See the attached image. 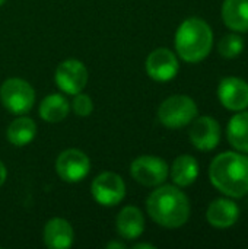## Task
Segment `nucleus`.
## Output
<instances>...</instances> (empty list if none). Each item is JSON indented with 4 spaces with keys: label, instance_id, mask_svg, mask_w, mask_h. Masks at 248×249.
<instances>
[{
    "label": "nucleus",
    "instance_id": "obj_1",
    "mask_svg": "<svg viewBox=\"0 0 248 249\" xmlns=\"http://www.w3.org/2000/svg\"><path fill=\"white\" fill-rule=\"evenodd\" d=\"M209 178L212 185L227 197H244L248 194V158L235 152L218 155L210 163Z\"/></svg>",
    "mask_w": 248,
    "mask_h": 249
},
{
    "label": "nucleus",
    "instance_id": "obj_2",
    "mask_svg": "<svg viewBox=\"0 0 248 249\" xmlns=\"http://www.w3.org/2000/svg\"><path fill=\"white\" fill-rule=\"evenodd\" d=\"M149 216L155 223L167 229L184 226L190 217V201L187 196L174 185L156 188L146 201Z\"/></svg>",
    "mask_w": 248,
    "mask_h": 249
},
{
    "label": "nucleus",
    "instance_id": "obj_3",
    "mask_svg": "<svg viewBox=\"0 0 248 249\" xmlns=\"http://www.w3.org/2000/svg\"><path fill=\"white\" fill-rule=\"evenodd\" d=\"M213 47V32L203 19L189 18L175 32V50L187 63H200Z\"/></svg>",
    "mask_w": 248,
    "mask_h": 249
},
{
    "label": "nucleus",
    "instance_id": "obj_4",
    "mask_svg": "<svg viewBox=\"0 0 248 249\" xmlns=\"http://www.w3.org/2000/svg\"><path fill=\"white\" fill-rule=\"evenodd\" d=\"M196 117H197V105L187 95H172L167 98L158 109L159 123L168 128L186 127Z\"/></svg>",
    "mask_w": 248,
    "mask_h": 249
},
{
    "label": "nucleus",
    "instance_id": "obj_5",
    "mask_svg": "<svg viewBox=\"0 0 248 249\" xmlns=\"http://www.w3.org/2000/svg\"><path fill=\"white\" fill-rule=\"evenodd\" d=\"M0 101L9 112L22 115L34 107L35 92L26 80L12 77L0 86Z\"/></svg>",
    "mask_w": 248,
    "mask_h": 249
},
{
    "label": "nucleus",
    "instance_id": "obj_6",
    "mask_svg": "<svg viewBox=\"0 0 248 249\" xmlns=\"http://www.w3.org/2000/svg\"><path fill=\"white\" fill-rule=\"evenodd\" d=\"M130 174L133 179L145 187L161 185L170 174L167 162L158 156H139L130 165Z\"/></svg>",
    "mask_w": 248,
    "mask_h": 249
},
{
    "label": "nucleus",
    "instance_id": "obj_7",
    "mask_svg": "<svg viewBox=\"0 0 248 249\" xmlns=\"http://www.w3.org/2000/svg\"><path fill=\"white\" fill-rule=\"evenodd\" d=\"M91 193L98 204L113 207L124 198L126 184L120 175L114 172H102L92 181Z\"/></svg>",
    "mask_w": 248,
    "mask_h": 249
},
{
    "label": "nucleus",
    "instance_id": "obj_8",
    "mask_svg": "<svg viewBox=\"0 0 248 249\" xmlns=\"http://www.w3.org/2000/svg\"><path fill=\"white\" fill-rule=\"evenodd\" d=\"M54 79L60 90L67 95H76L82 92L86 86L88 70L82 61L76 58H69L58 64Z\"/></svg>",
    "mask_w": 248,
    "mask_h": 249
},
{
    "label": "nucleus",
    "instance_id": "obj_9",
    "mask_svg": "<svg viewBox=\"0 0 248 249\" xmlns=\"http://www.w3.org/2000/svg\"><path fill=\"white\" fill-rule=\"evenodd\" d=\"M89 158L77 149H67L61 152L56 160L57 175L66 182L73 184L82 181L89 174Z\"/></svg>",
    "mask_w": 248,
    "mask_h": 249
},
{
    "label": "nucleus",
    "instance_id": "obj_10",
    "mask_svg": "<svg viewBox=\"0 0 248 249\" xmlns=\"http://www.w3.org/2000/svg\"><path fill=\"white\" fill-rule=\"evenodd\" d=\"M189 137L191 144L202 150L209 152L213 150L221 142V125L213 117H199L194 118L191 123Z\"/></svg>",
    "mask_w": 248,
    "mask_h": 249
},
{
    "label": "nucleus",
    "instance_id": "obj_11",
    "mask_svg": "<svg viewBox=\"0 0 248 249\" xmlns=\"http://www.w3.org/2000/svg\"><path fill=\"white\" fill-rule=\"evenodd\" d=\"M180 70L177 55L168 48H156L146 58V73L156 82L172 80Z\"/></svg>",
    "mask_w": 248,
    "mask_h": 249
},
{
    "label": "nucleus",
    "instance_id": "obj_12",
    "mask_svg": "<svg viewBox=\"0 0 248 249\" xmlns=\"http://www.w3.org/2000/svg\"><path fill=\"white\" fill-rule=\"evenodd\" d=\"M218 98L229 111H244L248 108V83L240 77H225L218 86Z\"/></svg>",
    "mask_w": 248,
    "mask_h": 249
},
{
    "label": "nucleus",
    "instance_id": "obj_13",
    "mask_svg": "<svg viewBox=\"0 0 248 249\" xmlns=\"http://www.w3.org/2000/svg\"><path fill=\"white\" fill-rule=\"evenodd\" d=\"M206 219L215 229L232 228L240 219V207L229 198H216L209 204Z\"/></svg>",
    "mask_w": 248,
    "mask_h": 249
},
{
    "label": "nucleus",
    "instance_id": "obj_14",
    "mask_svg": "<svg viewBox=\"0 0 248 249\" xmlns=\"http://www.w3.org/2000/svg\"><path fill=\"white\" fill-rule=\"evenodd\" d=\"M73 228L72 225L60 217H54L47 222L44 228V244L48 248L66 249L73 244Z\"/></svg>",
    "mask_w": 248,
    "mask_h": 249
},
{
    "label": "nucleus",
    "instance_id": "obj_15",
    "mask_svg": "<svg viewBox=\"0 0 248 249\" xmlns=\"http://www.w3.org/2000/svg\"><path fill=\"white\" fill-rule=\"evenodd\" d=\"M145 231V217L134 206L124 207L117 216V232L124 239H136Z\"/></svg>",
    "mask_w": 248,
    "mask_h": 249
},
{
    "label": "nucleus",
    "instance_id": "obj_16",
    "mask_svg": "<svg viewBox=\"0 0 248 249\" xmlns=\"http://www.w3.org/2000/svg\"><path fill=\"white\" fill-rule=\"evenodd\" d=\"M222 19L234 32H248V0H224Z\"/></svg>",
    "mask_w": 248,
    "mask_h": 249
},
{
    "label": "nucleus",
    "instance_id": "obj_17",
    "mask_svg": "<svg viewBox=\"0 0 248 249\" xmlns=\"http://www.w3.org/2000/svg\"><path fill=\"white\" fill-rule=\"evenodd\" d=\"M199 177V163L190 155L178 156L171 166V178L178 187H189Z\"/></svg>",
    "mask_w": 248,
    "mask_h": 249
},
{
    "label": "nucleus",
    "instance_id": "obj_18",
    "mask_svg": "<svg viewBox=\"0 0 248 249\" xmlns=\"http://www.w3.org/2000/svg\"><path fill=\"white\" fill-rule=\"evenodd\" d=\"M227 137L234 149L241 153H248V112L238 111L227 127Z\"/></svg>",
    "mask_w": 248,
    "mask_h": 249
},
{
    "label": "nucleus",
    "instance_id": "obj_19",
    "mask_svg": "<svg viewBox=\"0 0 248 249\" xmlns=\"http://www.w3.org/2000/svg\"><path fill=\"white\" fill-rule=\"evenodd\" d=\"M70 111L69 101L60 93H51L45 96L39 104V115L47 123L63 121Z\"/></svg>",
    "mask_w": 248,
    "mask_h": 249
},
{
    "label": "nucleus",
    "instance_id": "obj_20",
    "mask_svg": "<svg viewBox=\"0 0 248 249\" xmlns=\"http://www.w3.org/2000/svg\"><path fill=\"white\" fill-rule=\"evenodd\" d=\"M7 140L18 147L29 144L37 136V125L28 117H19L7 127Z\"/></svg>",
    "mask_w": 248,
    "mask_h": 249
},
{
    "label": "nucleus",
    "instance_id": "obj_21",
    "mask_svg": "<svg viewBox=\"0 0 248 249\" xmlns=\"http://www.w3.org/2000/svg\"><path fill=\"white\" fill-rule=\"evenodd\" d=\"M218 51L225 58H235L244 51V39L237 34H228L219 41Z\"/></svg>",
    "mask_w": 248,
    "mask_h": 249
},
{
    "label": "nucleus",
    "instance_id": "obj_22",
    "mask_svg": "<svg viewBox=\"0 0 248 249\" xmlns=\"http://www.w3.org/2000/svg\"><path fill=\"white\" fill-rule=\"evenodd\" d=\"M72 108H73V111H75L76 115H79V117H88L94 111V102H92V99H91L89 95L79 92L73 98Z\"/></svg>",
    "mask_w": 248,
    "mask_h": 249
},
{
    "label": "nucleus",
    "instance_id": "obj_23",
    "mask_svg": "<svg viewBox=\"0 0 248 249\" xmlns=\"http://www.w3.org/2000/svg\"><path fill=\"white\" fill-rule=\"evenodd\" d=\"M6 178H7V171H6V166H4V163H3V162H0V187L4 184Z\"/></svg>",
    "mask_w": 248,
    "mask_h": 249
},
{
    "label": "nucleus",
    "instance_id": "obj_24",
    "mask_svg": "<svg viewBox=\"0 0 248 249\" xmlns=\"http://www.w3.org/2000/svg\"><path fill=\"white\" fill-rule=\"evenodd\" d=\"M107 248L108 249H124V245L123 244H120V242H110V244H107Z\"/></svg>",
    "mask_w": 248,
    "mask_h": 249
},
{
    "label": "nucleus",
    "instance_id": "obj_25",
    "mask_svg": "<svg viewBox=\"0 0 248 249\" xmlns=\"http://www.w3.org/2000/svg\"><path fill=\"white\" fill-rule=\"evenodd\" d=\"M142 248L155 249V247H153V245H151V244H137V245H134V249H142Z\"/></svg>",
    "mask_w": 248,
    "mask_h": 249
},
{
    "label": "nucleus",
    "instance_id": "obj_26",
    "mask_svg": "<svg viewBox=\"0 0 248 249\" xmlns=\"http://www.w3.org/2000/svg\"><path fill=\"white\" fill-rule=\"evenodd\" d=\"M4 1H6V0H0V6H3V4H4Z\"/></svg>",
    "mask_w": 248,
    "mask_h": 249
}]
</instances>
